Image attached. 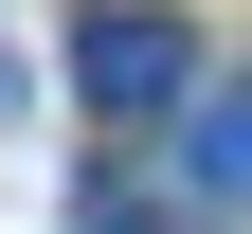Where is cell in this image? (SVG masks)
<instances>
[{
  "label": "cell",
  "instance_id": "obj_1",
  "mask_svg": "<svg viewBox=\"0 0 252 234\" xmlns=\"http://www.w3.org/2000/svg\"><path fill=\"white\" fill-rule=\"evenodd\" d=\"M72 90H90L108 126H162L180 90H198V36H180L162 0H126V18H90V36H72Z\"/></svg>",
  "mask_w": 252,
  "mask_h": 234
},
{
  "label": "cell",
  "instance_id": "obj_2",
  "mask_svg": "<svg viewBox=\"0 0 252 234\" xmlns=\"http://www.w3.org/2000/svg\"><path fill=\"white\" fill-rule=\"evenodd\" d=\"M180 108H198V126H180V180L234 198V180H252V108H216V90H180Z\"/></svg>",
  "mask_w": 252,
  "mask_h": 234
}]
</instances>
